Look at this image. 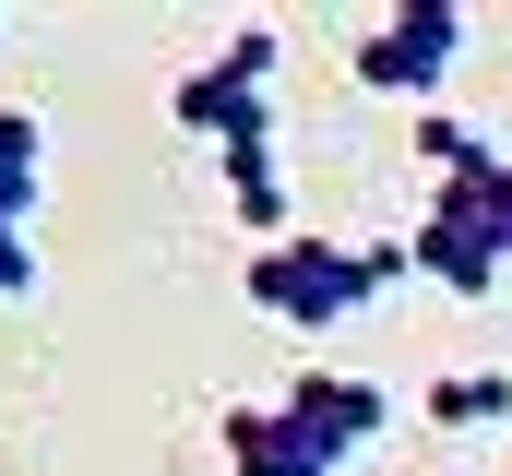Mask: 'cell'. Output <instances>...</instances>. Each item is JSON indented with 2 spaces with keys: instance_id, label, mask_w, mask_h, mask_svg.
<instances>
[{
  "instance_id": "cell-1",
  "label": "cell",
  "mask_w": 512,
  "mask_h": 476,
  "mask_svg": "<svg viewBox=\"0 0 512 476\" xmlns=\"http://www.w3.org/2000/svg\"><path fill=\"white\" fill-rule=\"evenodd\" d=\"M393 274H417V250L405 238H274V250H251V310H274V322H298V334H334V322H358L370 298H382Z\"/></svg>"
},
{
  "instance_id": "cell-2",
  "label": "cell",
  "mask_w": 512,
  "mask_h": 476,
  "mask_svg": "<svg viewBox=\"0 0 512 476\" xmlns=\"http://www.w3.org/2000/svg\"><path fill=\"white\" fill-rule=\"evenodd\" d=\"M274 60H286V36L274 24H239L203 72H179V131L191 143H215V155H251V143H274V108H262V84H274Z\"/></svg>"
},
{
  "instance_id": "cell-3",
  "label": "cell",
  "mask_w": 512,
  "mask_h": 476,
  "mask_svg": "<svg viewBox=\"0 0 512 476\" xmlns=\"http://www.w3.org/2000/svg\"><path fill=\"white\" fill-rule=\"evenodd\" d=\"M453 60H465V12H453V0H405V12H382V24L346 48V72H358L370 96H441Z\"/></svg>"
},
{
  "instance_id": "cell-4",
  "label": "cell",
  "mask_w": 512,
  "mask_h": 476,
  "mask_svg": "<svg viewBox=\"0 0 512 476\" xmlns=\"http://www.w3.org/2000/svg\"><path fill=\"white\" fill-rule=\"evenodd\" d=\"M286 417H298L322 453H358V441H382V429H393V393H382V381H358V369H298V381H286Z\"/></svg>"
},
{
  "instance_id": "cell-5",
  "label": "cell",
  "mask_w": 512,
  "mask_h": 476,
  "mask_svg": "<svg viewBox=\"0 0 512 476\" xmlns=\"http://www.w3.org/2000/svg\"><path fill=\"white\" fill-rule=\"evenodd\" d=\"M215 453L239 476H334L346 465V453H322V441L286 417V393H274V405H227V417H215Z\"/></svg>"
},
{
  "instance_id": "cell-6",
  "label": "cell",
  "mask_w": 512,
  "mask_h": 476,
  "mask_svg": "<svg viewBox=\"0 0 512 476\" xmlns=\"http://www.w3.org/2000/svg\"><path fill=\"white\" fill-rule=\"evenodd\" d=\"M405 250H417V274H429V286H453V298H501V274H512V250H501V238L453 227L441 203H429V215L405 227Z\"/></svg>"
},
{
  "instance_id": "cell-7",
  "label": "cell",
  "mask_w": 512,
  "mask_h": 476,
  "mask_svg": "<svg viewBox=\"0 0 512 476\" xmlns=\"http://www.w3.org/2000/svg\"><path fill=\"white\" fill-rule=\"evenodd\" d=\"M227 167V215L274 250V238H298V203H286V167H274V143H251V155H215Z\"/></svg>"
},
{
  "instance_id": "cell-8",
  "label": "cell",
  "mask_w": 512,
  "mask_h": 476,
  "mask_svg": "<svg viewBox=\"0 0 512 476\" xmlns=\"http://www.w3.org/2000/svg\"><path fill=\"white\" fill-rule=\"evenodd\" d=\"M429 203H441L453 227H477V238H501V250H512V155L489 143V155H477V167H453Z\"/></svg>"
},
{
  "instance_id": "cell-9",
  "label": "cell",
  "mask_w": 512,
  "mask_h": 476,
  "mask_svg": "<svg viewBox=\"0 0 512 476\" xmlns=\"http://www.w3.org/2000/svg\"><path fill=\"white\" fill-rule=\"evenodd\" d=\"M417 417L453 429V441H465V429H512V381L501 369H441V381L417 393Z\"/></svg>"
},
{
  "instance_id": "cell-10",
  "label": "cell",
  "mask_w": 512,
  "mask_h": 476,
  "mask_svg": "<svg viewBox=\"0 0 512 476\" xmlns=\"http://www.w3.org/2000/svg\"><path fill=\"white\" fill-rule=\"evenodd\" d=\"M36 167H48V131H36L24 108H0V227L36 215Z\"/></svg>"
},
{
  "instance_id": "cell-11",
  "label": "cell",
  "mask_w": 512,
  "mask_h": 476,
  "mask_svg": "<svg viewBox=\"0 0 512 476\" xmlns=\"http://www.w3.org/2000/svg\"><path fill=\"white\" fill-rule=\"evenodd\" d=\"M405 143H417V155H429V167H441V179H453V167H477V155H489V131H477V119H405Z\"/></svg>"
},
{
  "instance_id": "cell-12",
  "label": "cell",
  "mask_w": 512,
  "mask_h": 476,
  "mask_svg": "<svg viewBox=\"0 0 512 476\" xmlns=\"http://www.w3.org/2000/svg\"><path fill=\"white\" fill-rule=\"evenodd\" d=\"M0 298H36V238L0 227Z\"/></svg>"
}]
</instances>
